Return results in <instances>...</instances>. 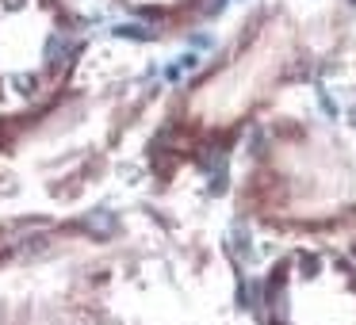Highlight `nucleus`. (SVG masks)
Returning <instances> with one entry per match:
<instances>
[{"label":"nucleus","instance_id":"obj_2","mask_svg":"<svg viewBox=\"0 0 356 325\" xmlns=\"http://www.w3.org/2000/svg\"><path fill=\"white\" fill-rule=\"evenodd\" d=\"M88 226H92V230H100V233H108L111 230V215H108V210H96V215L88 218Z\"/></svg>","mask_w":356,"mask_h":325},{"label":"nucleus","instance_id":"obj_1","mask_svg":"<svg viewBox=\"0 0 356 325\" xmlns=\"http://www.w3.org/2000/svg\"><path fill=\"white\" fill-rule=\"evenodd\" d=\"M70 47H73V39H70V35H54V39H50V47H47V54L54 58V62H65Z\"/></svg>","mask_w":356,"mask_h":325}]
</instances>
